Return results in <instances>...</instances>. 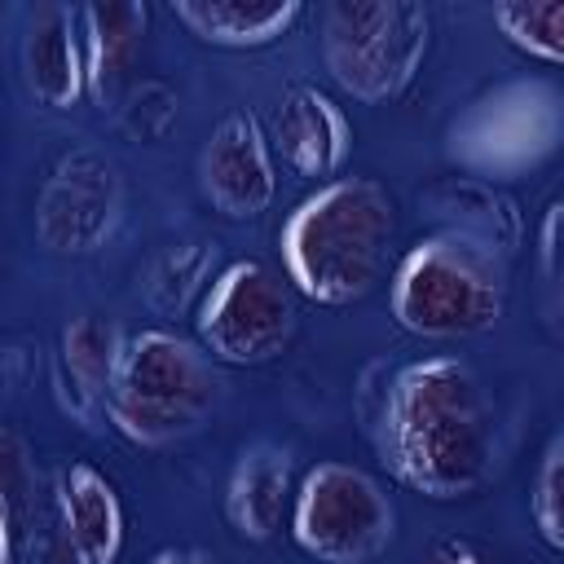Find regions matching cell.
Instances as JSON below:
<instances>
[{
	"mask_svg": "<svg viewBox=\"0 0 564 564\" xmlns=\"http://www.w3.org/2000/svg\"><path fill=\"white\" fill-rule=\"evenodd\" d=\"M383 467L414 494L454 502L494 463V401L458 357H423L392 375L375 423Z\"/></svg>",
	"mask_w": 564,
	"mask_h": 564,
	"instance_id": "obj_1",
	"label": "cell"
},
{
	"mask_svg": "<svg viewBox=\"0 0 564 564\" xmlns=\"http://www.w3.org/2000/svg\"><path fill=\"white\" fill-rule=\"evenodd\" d=\"M397 242V203L375 176H335L317 185L282 225L278 247L286 282L313 304L366 300Z\"/></svg>",
	"mask_w": 564,
	"mask_h": 564,
	"instance_id": "obj_2",
	"label": "cell"
},
{
	"mask_svg": "<svg viewBox=\"0 0 564 564\" xmlns=\"http://www.w3.org/2000/svg\"><path fill=\"white\" fill-rule=\"evenodd\" d=\"M216 401L220 375L198 344L172 330H137L123 339L106 392V419L132 445L163 449L198 432Z\"/></svg>",
	"mask_w": 564,
	"mask_h": 564,
	"instance_id": "obj_3",
	"label": "cell"
},
{
	"mask_svg": "<svg viewBox=\"0 0 564 564\" xmlns=\"http://www.w3.org/2000/svg\"><path fill=\"white\" fill-rule=\"evenodd\" d=\"M388 304L397 326L423 339L485 335L507 308V256L436 229L392 269Z\"/></svg>",
	"mask_w": 564,
	"mask_h": 564,
	"instance_id": "obj_4",
	"label": "cell"
},
{
	"mask_svg": "<svg viewBox=\"0 0 564 564\" xmlns=\"http://www.w3.org/2000/svg\"><path fill=\"white\" fill-rule=\"evenodd\" d=\"M432 44V13L419 0H335L322 13V62L330 79L366 101L410 88Z\"/></svg>",
	"mask_w": 564,
	"mask_h": 564,
	"instance_id": "obj_5",
	"label": "cell"
},
{
	"mask_svg": "<svg viewBox=\"0 0 564 564\" xmlns=\"http://www.w3.org/2000/svg\"><path fill=\"white\" fill-rule=\"evenodd\" d=\"M291 538L322 564H370L397 533L392 498L348 463H317L291 498Z\"/></svg>",
	"mask_w": 564,
	"mask_h": 564,
	"instance_id": "obj_6",
	"label": "cell"
},
{
	"mask_svg": "<svg viewBox=\"0 0 564 564\" xmlns=\"http://www.w3.org/2000/svg\"><path fill=\"white\" fill-rule=\"evenodd\" d=\"M198 348L225 366H264L295 335V295L264 260L225 264L198 300Z\"/></svg>",
	"mask_w": 564,
	"mask_h": 564,
	"instance_id": "obj_7",
	"label": "cell"
},
{
	"mask_svg": "<svg viewBox=\"0 0 564 564\" xmlns=\"http://www.w3.org/2000/svg\"><path fill=\"white\" fill-rule=\"evenodd\" d=\"M123 551V502L93 463L57 467L22 560L31 564H115Z\"/></svg>",
	"mask_w": 564,
	"mask_h": 564,
	"instance_id": "obj_8",
	"label": "cell"
},
{
	"mask_svg": "<svg viewBox=\"0 0 564 564\" xmlns=\"http://www.w3.org/2000/svg\"><path fill=\"white\" fill-rule=\"evenodd\" d=\"M123 220V176L119 163L93 145L66 150L40 185L35 234L57 256H88Z\"/></svg>",
	"mask_w": 564,
	"mask_h": 564,
	"instance_id": "obj_9",
	"label": "cell"
},
{
	"mask_svg": "<svg viewBox=\"0 0 564 564\" xmlns=\"http://www.w3.org/2000/svg\"><path fill=\"white\" fill-rule=\"evenodd\" d=\"M198 181L207 203L229 220H251L273 203L278 167L269 137L251 110H234L212 128L198 159Z\"/></svg>",
	"mask_w": 564,
	"mask_h": 564,
	"instance_id": "obj_10",
	"label": "cell"
},
{
	"mask_svg": "<svg viewBox=\"0 0 564 564\" xmlns=\"http://www.w3.org/2000/svg\"><path fill=\"white\" fill-rule=\"evenodd\" d=\"M555 93L542 84H516L480 101L463 123V154L480 167H520L555 145Z\"/></svg>",
	"mask_w": 564,
	"mask_h": 564,
	"instance_id": "obj_11",
	"label": "cell"
},
{
	"mask_svg": "<svg viewBox=\"0 0 564 564\" xmlns=\"http://www.w3.org/2000/svg\"><path fill=\"white\" fill-rule=\"evenodd\" d=\"M269 150H278L295 176L322 181L344 167V159L352 150V123L322 88L300 84L282 97V106L273 115Z\"/></svg>",
	"mask_w": 564,
	"mask_h": 564,
	"instance_id": "obj_12",
	"label": "cell"
},
{
	"mask_svg": "<svg viewBox=\"0 0 564 564\" xmlns=\"http://www.w3.org/2000/svg\"><path fill=\"white\" fill-rule=\"evenodd\" d=\"M79 48H84V84L101 106H119L132 88V70L145 44V4L101 0L75 9Z\"/></svg>",
	"mask_w": 564,
	"mask_h": 564,
	"instance_id": "obj_13",
	"label": "cell"
},
{
	"mask_svg": "<svg viewBox=\"0 0 564 564\" xmlns=\"http://www.w3.org/2000/svg\"><path fill=\"white\" fill-rule=\"evenodd\" d=\"M123 330L97 313L70 317L57 339V397L79 423H97L106 414V392L123 352Z\"/></svg>",
	"mask_w": 564,
	"mask_h": 564,
	"instance_id": "obj_14",
	"label": "cell"
},
{
	"mask_svg": "<svg viewBox=\"0 0 564 564\" xmlns=\"http://www.w3.org/2000/svg\"><path fill=\"white\" fill-rule=\"evenodd\" d=\"M291 498H295V463L286 445L260 441L251 449H242V458L234 463L229 489H225V516L234 524V533L264 542L282 529V520L291 516Z\"/></svg>",
	"mask_w": 564,
	"mask_h": 564,
	"instance_id": "obj_15",
	"label": "cell"
},
{
	"mask_svg": "<svg viewBox=\"0 0 564 564\" xmlns=\"http://www.w3.org/2000/svg\"><path fill=\"white\" fill-rule=\"evenodd\" d=\"M22 70H26V88L48 110H70L84 101L88 84H84V48H79L75 9L48 4L31 18L26 40H22Z\"/></svg>",
	"mask_w": 564,
	"mask_h": 564,
	"instance_id": "obj_16",
	"label": "cell"
},
{
	"mask_svg": "<svg viewBox=\"0 0 564 564\" xmlns=\"http://www.w3.org/2000/svg\"><path fill=\"white\" fill-rule=\"evenodd\" d=\"M419 203L427 207V216L441 220L445 234H463L471 242H485L498 256H507L520 242L516 203L485 176H445V181L427 185Z\"/></svg>",
	"mask_w": 564,
	"mask_h": 564,
	"instance_id": "obj_17",
	"label": "cell"
},
{
	"mask_svg": "<svg viewBox=\"0 0 564 564\" xmlns=\"http://www.w3.org/2000/svg\"><path fill=\"white\" fill-rule=\"evenodd\" d=\"M172 18L216 48H264L282 40L300 18V0H176Z\"/></svg>",
	"mask_w": 564,
	"mask_h": 564,
	"instance_id": "obj_18",
	"label": "cell"
},
{
	"mask_svg": "<svg viewBox=\"0 0 564 564\" xmlns=\"http://www.w3.org/2000/svg\"><path fill=\"white\" fill-rule=\"evenodd\" d=\"M40 502H44V485H40L35 454H31L26 436H18L13 427L0 423V516H4V529L13 538L18 560L31 546V533H35V520H40Z\"/></svg>",
	"mask_w": 564,
	"mask_h": 564,
	"instance_id": "obj_19",
	"label": "cell"
},
{
	"mask_svg": "<svg viewBox=\"0 0 564 564\" xmlns=\"http://www.w3.org/2000/svg\"><path fill=\"white\" fill-rule=\"evenodd\" d=\"M216 260V242L189 238V242H172L167 251H159V260L150 264L145 278V295L159 313H181L198 291H207V273Z\"/></svg>",
	"mask_w": 564,
	"mask_h": 564,
	"instance_id": "obj_20",
	"label": "cell"
},
{
	"mask_svg": "<svg viewBox=\"0 0 564 564\" xmlns=\"http://www.w3.org/2000/svg\"><path fill=\"white\" fill-rule=\"evenodd\" d=\"M494 26L520 53L555 66L564 57V0H511L494 4Z\"/></svg>",
	"mask_w": 564,
	"mask_h": 564,
	"instance_id": "obj_21",
	"label": "cell"
},
{
	"mask_svg": "<svg viewBox=\"0 0 564 564\" xmlns=\"http://www.w3.org/2000/svg\"><path fill=\"white\" fill-rule=\"evenodd\" d=\"M529 516L538 538L551 551H564V436H551L533 476V494H529Z\"/></svg>",
	"mask_w": 564,
	"mask_h": 564,
	"instance_id": "obj_22",
	"label": "cell"
},
{
	"mask_svg": "<svg viewBox=\"0 0 564 564\" xmlns=\"http://www.w3.org/2000/svg\"><path fill=\"white\" fill-rule=\"evenodd\" d=\"M176 123V97L167 84L159 79H141L128 88V106H123V128L141 141H159L167 128Z\"/></svg>",
	"mask_w": 564,
	"mask_h": 564,
	"instance_id": "obj_23",
	"label": "cell"
},
{
	"mask_svg": "<svg viewBox=\"0 0 564 564\" xmlns=\"http://www.w3.org/2000/svg\"><path fill=\"white\" fill-rule=\"evenodd\" d=\"M542 247H538V256H542V273H546V282L555 286V278H560V269H555V256H560V203H546V216H542V238H538Z\"/></svg>",
	"mask_w": 564,
	"mask_h": 564,
	"instance_id": "obj_24",
	"label": "cell"
},
{
	"mask_svg": "<svg viewBox=\"0 0 564 564\" xmlns=\"http://www.w3.org/2000/svg\"><path fill=\"white\" fill-rule=\"evenodd\" d=\"M419 564H485V560H480V551L467 538H441V542H432L423 551Z\"/></svg>",
	"mask_w": 564,
	"mask_h": 564,
	"instance_id": "obj_25",
	"label": "cell"
},
{
	"mask_svg": "<svg viewBox=\"0 0 564 564\" xmlns=\"http://www.w3.org/2000/svg\"><path fill=\"white\" fill-rule=\"evenodd\" d=\"M150 564H220V560H216V555H207V551L181 546V551H159Z\"/></svg>",
	"mask_w": 564,
	"mask_h": 564,
	"instance_id": "obj_26",
	"label": "cell"
},
{
	"mask_svg": "<svg viewBox=\"0 0 564 564\" xmlns=\"http://www.w3.org/2000/svg\"><path fill=\"white\" fill-rule=\"evenodd\" d=\"M0 564H18V551H13V538L4 529V516H0Z\"/></svg>",
	"mask_w": 564,
	"mask_h": 564,
	"instance_id": "obj_27",
	"label": "cell"
}]
</instances>
